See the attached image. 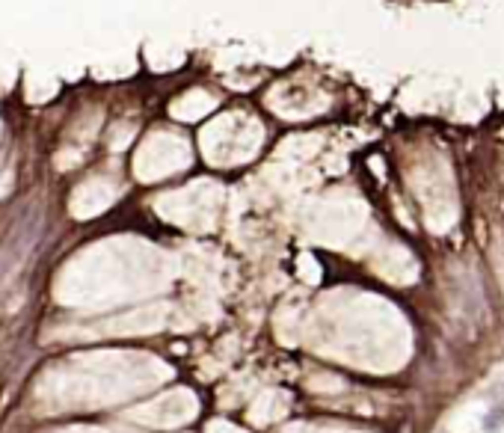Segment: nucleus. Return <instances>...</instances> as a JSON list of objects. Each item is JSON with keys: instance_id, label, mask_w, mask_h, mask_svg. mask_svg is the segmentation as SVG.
Wrapping results in <instances>:
<instances>
[{"instance_id": "f257e3e1", "label": "nucleus", "mask_w": 504, "mask_h": 433, "mask_svg": "<svg viewBox=\"0 0 504 433\" xmlns=\"http://www.w3.org/2000/svg\"><path fill=\"white\" fill-rule=\"evenodd\" d=\"M502 410H496V413H493V416H487V419H484V428H487V431H499V425H502Z\"/></svg>"}]
</instances>
